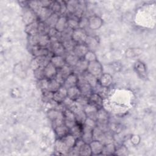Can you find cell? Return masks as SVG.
Returning <instances> with one entry per match:
<instances>
[{
    "mask_svg": "<svg viewBox=\"0 0 156 156\" xmlns=\"http://www.w3.org/2000/svg\"><path fill=\"white\" fill-rule=\"evenodd\" d=\"M29 43L32 46H40L44 48H48L51 45V39L48 34H37L34 36H30Z\"/></svg>",
    "mask_w": 156,
    "mask_h": 156,
    "instance_id": "6da1fadb",
    "label": "cell"
},
{
    "mask_svg": "<svg viewBox=\"0 0 156 156\" xmlns=\"http://www.w3.org/2000/svg\"><path fill=\"white\" fill-rule=\"evenodd\" d=\"M72 73H73V69L71 68V66L66 64L63 67L57 69V73L54 79L62 85L65 79Z\"/></svg>",
    "mask_w": 156,
    "mask_h": 156,
    "instance_id": "7a4b0ae2",
    "label": "cell"
},
{
    "mask_svg": "<svg viewBox=\"0 0 156 156\" xmlns=\"http://www.w3.org/2000/svg\"><path fill=\"white\" fill-rule=\"evenodd\" d=\"M78 77H79V81L77 86L79 87L81 92V94L85 97L89 98L90 96L93 93V88L83 79V77L81 74H79Z\"/></svg>",
    "mask_w": 156,
    "mask_h": 156,
    "instance_id": "3957f363",
    "label": "cell"
},
{
    "mask_svg": "<svg viewBox=\"0 0 156 156\" xmlns=\"http://www.w3.org/2000/svg\"><path fill=\"white\" fill-rule=\"evenodd\" d=\"M52 55L47 56H40L35 57L31 62V67L35 70L38 68H44L46 67L50 62Z\"/></svg>",
    "mask_w": 156,
    "mask_h": 156,
    "instance_id": "277c9868",
    "label": "cell"
},
{
    "mask_svg": "<svg viewBox=\"0 0 156 156\" xmlns=\"http://www.w3.org/2000/svg\"><path fill=\"white\" fill-rule=\"evenodd\" d=\"M87 71L94 76L98 79L103 74L102 65L98 61H97V60L88 62Z\"/></svg>",
    "mask_w": 156,
    "mask_h": 156,
    "instance_id": "5b68a950",
    "label": "cell"
},
{
    "mask_svg": "<svg viewBox=\"0 0 156 156\" xmlns=\"http://www.w3.org/2000/svg\"><path fill=\"white\" fill-rule=\"evenodd\" d=\"M88 35L84 29L77 28L73 30L72 34V39L77 44H83L85 43Z\"/></svg>",
    "mask_w": 156,
    "mask_h": 156,
    "instance_id": "8992f818",
    "label": "cell"
},
{
    "mask_svg": "<svg viewBox=\"0 0 156 156\" xmlns=\"http://www.w3.org/2000/svg\"><path fill=\"white\" fill-rule=\"evenodd\" d=\"M50 51L53 55H61L63 56L65 54L66 50L63 46L62 42L55 41L51 43Z\"/></svg>",
    "mask_w": 156,
    "mask_h": 156,
    "instance_id": "52a82bcc",
    "label": "cell"
},
{
    "mask_svg": "<svg viewBox=\"0 0 156 156\" xmlns=\"http://www.w3.org/2000/svg\"><path fill=\"white\" fill-rule=\"evenodd\" d=\"M31 52L35 57L40 56H47L50 55L51 52L48 48H44L40 46H32Z\"/></svg>",
    "mask_w": 156,
    "mask_h": 156,
    "instance_id": "ba28073f",
    "label": "cell"
},
{
    "mask_svg": "<svg viewBox=\"0 0 156 156\" xmlns=\"http://www.w3.org/2000/svg\"><path fill=\"white\" fill-rule=\"evenodd\" d=\"M88 104L94 106L98 110L102 108L103 99L98 94L93 92V93L88 98Z\"/></svg>",
    "mask_w": 156,
    "mask_h": 156,
    "instance_id": "9c48e42d",
    "label": "cell"
},
{
    "mask_svg": "<svg viewBox=\"0 0 156 156\" xmlns=\"http://www.w3.org/2000/svg\"><path fill=\"white\" fill-rule=\"evenodd\" d=\"M23 20L26 25L38 20L37 14L29 7L26 8L23 13Z\"/></svg>",
    "mask_w": 156,
    "mask_h": 156,
    "instance_id": "30bf717a",
    "label": "cell"
},
{
    "mask_svg": "<svg viewBox=\"0 0 156 156\" xmlns=\"http://www.w3.org/2000/svg\"><path fill=\"white\" fill-rule=\"evenodd\" d=\"M98 110H99L96 107L90 104H88L83 107V111L86 115L87 118L93 119L95 121L97 119Z\"/></svg>",
    "mask_w": 156,
    "mask_h": 156,
    "instance_id": "8fae6325",
    "label": "cell"
},
{
    "mask_svg": "<svg viewBox=\"0 0 156 156\" xmlns=\"http://www.w3.org/2000/svg\"><path fill=\"white\" fill-rule=\"evenodd\" d=\"M89 51L90 50L86 44H77L74 47L73 52L79 58H83Z\"/></svg>",
    "mask_w": 156,
    "mask_h": 156,
    "instance_id": "7c38bea8",
    "label": "cell"
},
{
    "mask_svg": "<svg viewBox=\"0 0 156 156\" xmlns=\"http://www.w3.org/2000/svg\"><path fill=\"white\" fill-rule=\"evenodd\" d=\"M88 62L83 58H80L76 65L74 66V68L73 69V72L76 74L79 75L82 74L83 73L87 71Z\"/></svg>",
    "mask_w": 156,
    "mask_h": 156,
    "instance_id": "4fadbf2b",
    "label": "cell"
},
{
    "mask_svg": "<svg viewBox=\"0 0 156 156\" xmlns=\"http://www.w3.org/2000/svg\"><path fill=\"white\" fill-rule=\"evenodd\" d=\"M67 98V89L63 85L54 93L53 100L57 103H62Z\"/></svg>",
    "mask_w": 156,
    "mask_h": 156,
    "instance_id": "5bb4252c",
    "label": "cell"
},
{
    "mask_svg": "<svg viewBox=\"0 0 156 156\" xmlns=\"http://www.w3.org/2000/svg\"><path fill=\"white\" fill-rule=\"evenodd\" d=\"M78 81H79L78 75L73 72L65 79L62 85L64 87H65L66 89H68L69 88L77 86L78 83Z\"/></svg>",
    "mask_w": 156,
    "mask_h": 156,
    "instance_id": "9a60e30c",
    "label": "cell"
},
{
    "mask_svg": "<svg viewBox=\"0 0 156 156\" xmlns=\"http://www.w3.org/2000/svg\"><path fill=\"white\" fill-rule=\"evenodd\" d=\"M44 73L46 79H54L57 73V68L50 62L46 67L44 68Z\"/></svg>",
    "mask_w": 156,
    "mask_h": 156,
    "instance_id": "2e32d148",
    "label": "cell"
},
{
    "mask_svg": "<svg viewBox=\"0 0 156 156\" xmlns=\"http://www.w3.org/2000/svg\"><path fill=\"white\" fill-rule=\"evenodd\" d=\"M40 21L38 20L26 25L25 32L30 37L38 34V26Z\"/></svg>",
    "mask_w": 156,
    "mask_h": 156,
    "instance_id": "e0dca14e",
    "label": "cell"
},
{
    "mask_svg": "<svg viewBox=\"0 0 156 156\" xmlns=\"http://www.w3.org/2000/svg\"><path fill=\"white\" fill-rule=\"evenodd\" d=\"M52 13L53 12L49 7H41L37 13L38 19L40 21L44 22Z\"/></svg>",
    "mask_w": 156,
    "mask_h": 156,
    "instance_id": "ac0fdd59",
    "label": "cell"
},
{
    "mask_svg": "<svg viewBox=\"0 0 156 156\" xmlns=\"http://www.w3.org/2000/svg\"><path fill=\"white\" fill-rule=\"evenodd\" d=\"M80 74L82 76L83 79L91 86L93 88H94L98 85V79L91 73H90L89 72H88L87 71Z\"/></svg>",
    "mask_w": 156,
    "mask_h": 156,
    "instance_id": "d6986e66",
    "label": "cell"
},
{
    "mask_svg": "<svg viewBox=\"0 0 156 156\" xmlns=\"http://www.w3.org/2000/svg\"><path fill=\"white\" fill-rule=\"evenodd\" d=\"M90 145L91 149L92 154L98 155L102 152L104 145L102 142L98 140H93Z\"/></svg>",
    "mask_w": 156,
    "mask_h": 156,
    "instance_id": "ffe728a7",
    "label": "cell"
},
{
    "mask_svg": "<svg viewBox=\"0 0 156 156\" xmlns=\"http://www.w3.org/2000/svg\"><path fill=\"white\" fill-rule=\"evenodd\" d=\"M81 95V92L77 86H74L67 89V97L73 101H76Z\"/></svg>",
    "mask_w": 156,
    "mask_h": 156,
    "instance_id": "44dd1931",
    "label": "cell"
},
{
    "mask_svg": "<svg viewBox=\"0 0 156 156\" xmlns=\"http://www.w3.org/2000/svg\"><path fill=\"white\" fill-rule=\"evenodd\" d=\"M67 22H68V18L66 16H63V15L60 16L54 28L58 32H62L68 27Z\"/></svg>",
    "mask_w": 156,
    "mask_h": 156,
    "instance_id": "7402d4cb",
    "label": "cell"
},
{
    "mask_svg": "<svg viewBox=\"0 0 156 156\" xmlns=\"http://www.w3.org/2000/svg\"><path fill=\"white\" fill-rule=\"evenodd\" d=\"M51 63L57 69L66 65L65 58L61 55H53L51 58Z\"/></svg>",
    "mask_w": 156,
    "mask_h": 156,
    "instance_id": "603a6c76",
    "label": "cell"
},
{
    "mask_svg": "<svg viewBox=\"0 0 156 156\" xmlns=\"http://www.w3.org/2000/svg\"><path fill=\"white\" fill-rule=\"evenodd\" d=\"M54 130L58 138H62L69 133V129L65 124L55 127Z\"/></svg>",
    "mask_w": 156,
    "mask_h": 156,
    "instance_id": "cb8c5ba5",
    "label": "cell"
},
{
    "mask_svg": "<svg viewBox=\"0 0 156 156\" xmlns=\"http://www.w3.org/2000/svg\"><path fill=\"white\" fill-rule=\"evenodd\" d=\"M82 129L83 125H80L79 124L76 123L73 127L69 129V133L73 135L76 139L80 138L82 135Z\"/></svg>",
    "mask_w": 156,
    "mask_h": 156,
    "instance_id": "d4e9b609",
    "label": "cell"
},
{
    "mask_svg": "<svg viewBox=\"0 0 156 156\" xmlns=\"http://www.w3.org/2000/svg\"><path fill=\"white\" fill-rule=\"evenodd\" d=\"M65 59L66 65L74 67V66L76 65V63H77V62L80 58H79L72 51V52H69V53L66 55Z\"/></svg>",
    "mask_w": 156,
    "mask_h": 156,
    "instance_id": "484cf974",
    "label": "cell"
},
{
    "mask_svg": "<svg viewBox=\"0 0 156 156\" xmlns=\"http://www.w3.org/2000/svg\"><path fill=\"white\" fill-rule=\"evenodd\" d=\"M113 82L112 77L108 74H102L99 78V84L105 87L108 88Z\"/></svg>",
    "mask_w": 156,
    "mask_h": 156,
    "instance_id": "4316f807",
    "label": "cell"
},
{
    "mask_svg": "<svg viewBox=\"0 0 156 156\" xmlns=\"http://www.w3.org/2000/svg\"><path fill=\"white\" fill-rule=\"evenodd\" d=\"M61 86L62 85L58 82H57L55 79H49L47 90L54 93L56 91H57L61 87Z\"/></svg>",
    "mask_w": 156,
    "mask_h": 156,
    "instance_id": "83f0119b",
    "label": "cell"
},
{
    "mask_svg": "<svg viewBox=\"0 0 156 156\" xmlns=\"http://www.w3.org/2000/svg\"><path fill=\"white\" fill-rule=\"evenodd\" d=\"M55 147L57 151L58 152L66 153L70 151V149L66 146V144L63 141L61 138H58L55 143Z\"/></svg>",
    "mask_w": 156,
    "mask_h": 156,
    "instance_id": "f1b7e54d",
    "label": "cell"
},
{
    "mask_svg": "<svg viewBox=\"0 0 156 156\" xmlns=\"http://www.w3.org/2000/svg\"><path fill=\"white\" fill-rule=\"evenodd\" d=\"M59 16V15L53 13L44 22L50 28H54L57 22Z\"/></svg>",
    "mask_w": 156,
    "mask_h": 156,
    "instance_id": "f546056e",
    "label": "cell"
},
{
    "mask_svg": "<svg viewBox=\"0 0 156 156\" xmlns=\"http://www.w3.org/2000/svg\"><path fill=\"white\" fill-rule=\"evenodd\" d=\"M73 30L69 27H67L63 31L61 32V38L60 41L63 42L65 40L71 39L72 38V34Z\"/></svg>",
    "mask_w": 156,
    "mask_h": 156,
    "instance_id": "4dcf8cb0",
    "label": "cell"
},
{
    "mask_svg": "<svg viewBox=\"0 0 156 156\" xmlns=\"http://www.w3.org/2000/svg\"><path fill=\"white\" fill-rule=\"evenodd\" d=\"M63 46L66 50V51L68 52H72L77 44V43L71 38L67 40H65L62 42Z\"/></svg>",
    "mask_w": 156,
    "mask_h": 156,
    "instance_id": "1f68e13d",
    "label": "cell"
},
{
    "mask_svg": "<svg viewBox=\"0 0 156 156\" xmlns=\"http://www.w3.org/2000/svg\"><path fill=\"white\" fill-rule=\"evenodd\" d=\"M50 27L45 23V22H39L38 26V34H48L50 30Z\"/></svg>",
    "mask_w": 156,
    "mask_h": 156,
    "instance_id": "d6a6232c",
    "label": "cell"
},
{
    "mask_svg": "<svg viewBox=\"0 0 156 156\" xmlns=\"http://www.w3.org/2000/svg\"><path fill=\"white\" fill-rule=\"evenodd\" d=\"M49 9L51 10V11L54 13L58 15V13H60L61 11V4L60 1H52L51 5L49 7Z\"/></svg>",
    "mask_w": 156,
    "mask_h": 156,
    "instance_id": "836d02e7",
    "label": "cell"
},
{
    "mask_svg": "<svg viewBox=\"0 0 156 156\" xmlns=\"http://www.w3.org/2000/svg\"><path fill=\"white\" fill-rule=\"evenodd\" d=\"M95 20H96V17L95 16H93V17L92 16V17H91L90 18L88 19V26L92 29L98 28L102 24L101 20L100 18H98L96 22H95Z\"/></svg>",
    "mask_w": 156,
    "mask_h": 156,
    "instance_id": "e575fe53",
    "label": "cell"
},
{
    "mask_svg": "<svg viewBox=\"0 0 156 156\" xmlns=\"http://www.w3.org/2000/svg\"><path fill=\"white\" fill-rule=\"evenodd\" d=\"M53 97H54V93L45 90L43 91V94H42V99L44 102H49L53 100Z\"/></svg>",
    "mask_w": 156,
    "mask_h": 156,
    "instance_id": "d590c367",
    "label": "cell"
},
{
    "mask_svg": "<svg viewBox=\"0 0 156 156\" xmlns=\"http://www.w3.org/2000/svg\"><path fill=\"white\" fill-rule=\"evenodd\" d=\"M35 77L39 80H41L45 79V76L44 73V68H38L35 70H34Z\"/></svg>",
    "mask_w": 156,
    "mask_h": 156,
    "instance_id": "8d00e7d4",
    "label": "cell"
},
{
    "mask_svg": "<svg viewBox=\"0 0 156 156\" xmlns=\"http://www.w3.org/2000/svg\"><path fill=\"white\" fill-rule=\"evenodd\" d=\"M115 151H116V149H115V146L112 143H109V144H107L106 146H104L102 152H106V154H112L114 152H115Z\"/></svg>",
    "mask_w": 156,
    "mask_h": 156,
    "instance_id": "74e56055",
    "label": "cell"
},
{
    "mask_svg": "<svg viewBox=\"0 0 156 156\" xmlns=\"http://www.w3.org/2000/svg\"><path fill=\"white\" fill-rule=\"evenodd\" d=\"M83 58L85 60H86L88 62H92L94 60H96V56L92 51H89L86 54V55H85Z\"/></svg>",
    "mask_w": 156,
    "mask_h": 156,
    "instance_id": "f35d334b",
    "label": "cell"
},
{
    "mask_svg": "<svg viewBox=\"0 0 156 156\" xmlns=\"http://www.w3.org/2000/svg\"><path fill=\"white\" fill-rule=\"evenodd\" d=\"M76 101L82 107H84L88 104V98L81 95L78 99L76 100Z\"/></svg>",
    "mask_w": 156,
    "mask_h": 156,
    "instance_id": "ab89813d",
    "label": "cell"
},
{
    "mask_svg": "<svg viewBox=\"0 0 156 156\" xmlns=\"http://www.w3.org/2000/svg\"><path fill=\"white\" fill-rule=\"evenodd\" d=\"M135 66H136V69L138 71H139L140 73H143L145 72V66L143 63L138 62L136 63Z\"/></svg>",
    "mask_w": 156,
    "mask_h": 156,
    "instance_id": "60d3db41",
    "label": "cell"
}]
</instances>
